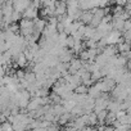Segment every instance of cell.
<instances>
[{"instance_id": "3957f363", "label": "cell", "mask_w": 131, "mask_h": 131, "mask_svg": "<svg viewBox=\"0 0 131 131\" xmlns=\"http://www.w3.org/2000/svg\"><path fill=\"white\" fill-rule=\"evenodd\" d=\"M108 59L109 58H112V57H114L118 51H117V48H116V45H108V46H105L104 49H103V51H102Z\"/></svg>"}, {"instance_id": "9c48e42d", "label": "cell", "mask_w": 131, "mask_h": 131, "mask_svg": "<svg viewBox=\"0 0 131 131\" xmlns=\"http://www.w3.org/2000/svg\"><path fill=\"white\" fill-rule=\"evenodd\" d=\"M73 91H75V94H76V95H85V94H88L89 88H86L85 85H82V84H81V85H80V86H77Z\"/></svg>"}, {"instance_id": "52a82bcc", "label": "cell", "mask_w": 131, "mask_h": 131, "mask_svg": "<svg viewBox=\"0 0 131 131\" xmlns=\"http://www.w3.org/2000/svg\"><path fill=\"white\" fill-rule=\"evenodd\" d=\"M16 64H17V67H25V66L27 64V58L25 55V53H21L17 58H16Z\"/></svg>"}, {"instance_id": "ba28073f", "label": "cell", "mask_w": 131, "mask_h": 131, "mask_svg": "<svg viewBox=\"0 0 131 131\" xmlns=\"http://www.w3.org/2000/svg\"><path fill=\"white\" fill-rule=\"evenodd\" d=\"M72 118V116L70 114V113H67L66 112L64 114H62L60 117H59V119H58V122L60 123V125H67L68 122H70V119Z\"/></svg>"}, {"instance_id": "6da1fadb", "label": "cell", "mask_w": 131, "mask_h": 131, "mask_svg": "<svg viewBox=\"0 0 131 131\" xmlns=\"http://www.w3.org/2000/svg\"><path fill=\"white\" fill-rule=\"evenodd\" d=\"M23 18H26V19H30V21H35V19H37V16H39V10L36 9V8H34L32 5L30 7V8H27L25 12H23Z\"/></svg>"}, {"instance_id": "8fae6325", "label": "cell", "mask_w": 131, "mask_h": 131, "mask_svg": "<svg viewBox=\"0 0 131 131\" xmlns=\"http://www.w3.org/2000/svg\"><path fill=\"white\" fill-rule=\"evenodd\" d=\"M107 116H108V111H102L100 113H98V114H96L98 122H99V123H104L105 119H107Z\"/></svg>"}, {"instance_id": "7c38bea8", "label": "cell", "mask_w": 131, "mask_h": 131, "mask_svg": "<svg viewBox=\"0 0 131 131\" xmlns=\"http://www.w3.org/2000/svg\"><path fill=\"white\" fill-rule=\"evenodd\" d=\"M2 130L3 131H14L13 130V125L10 123V122H4V123H2Z\"/></svg>"}, {"instance_id": "30bf717a", "label": "cell", "mask_w": 131, "mask_h": 131, "mask_svg": "<svg viewBox=\"0 0 131 131\" xmlns=\"http://www.w3.org/2000/svg\"><path fill=\"white\" fill-rule=\"evenodd\" d=\"M98 123V117H96V114L93 112V113H89V118H88V125H90V126H95Z\"/></svg>"}, {"instance_id": "8992f818", "label": "cell", "mask_w": 131, "mask_h": 131, "mask_svg": "<svg viewBox=\"0 0 131 131\" xmlns=\"http://www.w3.org/2000/svg\"><path fill=\"white\" fill-rule=\"evenodd\" d=\"M116 48H117V51H119L121 54H122V53H127V51L131 50V46H130V44H128L127 41L121 42V44H117Z\"/></svg>"}, {"instance_id": "7a4b0ae2", "label": "cell", "mask_w": 131, "mask_h": 131, "mask_svg": "<svg viewBox=\"0 0 131 131\" xmlns=\"http://www.w3.org/2000/svg\"><path fill=\"white\" fill-rule=\"evenodd\" d=\"M31 7L30 2H13V9L21 14H23V12Z\"/></svg>"}, {"instance_id": "5b68a950", "label": "cell", "mask_w": 131, "mask_h": 131, "mask_svg": "<svg viewBox=\"0 0 131 131\" xmlns=\"http://www.w3.org/2000/svg\"><path fill=\"white\" fill-rule=\"evenodd\" d=\"M91 19H93V13L91 12H82V14L80 17V21H81L82 25H90Z\"/></svg>"}, {"instance_id": "4fadbf2b", "label": "cell", "mask_w": 131, "mask_h": 131, "mask_svg": "<svg viewBox=\"0 0 131 131\" xmlns=\"http://www.w3.org/2000/svg\"><path fill=\"white\" fill-rule=\"evenodd\" d=\"M5 72H7V66H0V79L5 77Z\"/></svg>"}, {"instance_id": "5bb4252c", "label": "cell", "mask_w": 131, "mask_h": 131, "mask_svg": "<svg viewBox=\"0 0 131 131\" xmlns=\"http://www.w3.org/2000/svg\"><path fill=\"white\" fill-rule=\"evenodd\" d=\"M126 114H127V113H126L125 111H118V112L116 113V119H121V118H123Z\"/></svg>"}, {"instance_id": "277c9868", "label": "cell", "mask_w": 131, "mask_h": 131, "mask_svg": "<svg viewBox=\"0 0 131 131\" xmlns=\"http://www.w3.org/2000/svg\"><path fill=\"white\" fill-rule=\"evenodd\" d=\"M103 93L95 86V84L91 86V88H89V91H88V95L90 96V98H93V99H98L100 95H102Z\"/></svg>"}]
</instances>
